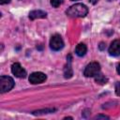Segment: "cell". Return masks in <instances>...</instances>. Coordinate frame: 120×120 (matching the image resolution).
I'll use <instances>...</instances> for the list:
<instances>
[{
    "label": "cell",
    "mask_w": 120,
    "mask_h": 120,
    "mask_svg": "<svg viewBox=\"0 0 120 120\" xmlns=\"http://www.w3.org/2000/svg\"><path fill=\"white\" fill-rule=\"evenodd\" d=\"M67 15L72 18H80V17H84L88 13V8L85 5L83 4H75L71 6L70 8H68L66 11Z\"/></svg>",
    "instance_id": "obj_1"
},
{
    "label": "cell",
    "mask_w": 120,
    "mask_h": 120,
    "mask_svg": "<svg viewBox=\"0 0 120 120\" xmlns=\"http://www.w3.org/2000/svg\"><path fill=\"white\" fill-rule=\"evenodd\" d=\"M14 86V81L9 76H1L0 77V92L6 93L11 90Z\"/></svg>",
    "instance_id": "obj_2"
},
{
    "label": "cell",
    "mask_w": 120,
    "mask_h": 120,
    "mask_svg": "<svg viewBox=\"0 0 120 120\" xmlns=\"http://www.w3.org/2000/svg\"><path fill=\"white\" fill-rule=\"evenodd\" d=\"M100 71V65L98 62H92L88 64L83 71L85 77H95Z\"/></svg>",
    "instance_id": "obj_3"
},
{
    "label": "cell",
    "mask_w": 120,
    "mask_h": 120,
    "mask_svg": "<svg viewBox=\"0 0 120 120\" xmlns=\"http://www.w3.org/2000/svg\"><path fill=\"white\" fill-rule=\"evenodd\" d=\"M50 47L52 51H59L64 47V41L60 35H54L51 38Z\"/></svg>",
    "instance_id": "obj_4"
},
{
    "label": "cell",
    "mask_w": 120,
    "mask_h": 120,
    "mask_svg": "<svg viewBox=\"0 0 120 120\" xmlns=\"http://www.w3.org/2000/svg\"><path fill=\"white\" fill-rule=\"evenodd\" d=\"M47 79V76L43 73V72H33L32 74H30L28 80L31 83L33 84H37V83H41L43 82L45 80Z\"/></svg>",
    "instance_id": "obj_5"
},
{
    "label": "cell",
    "mask_w": 120,
    "mask_h": 120,
    "mask_svg": "<svg viewBox=\"0 0 120 120\" xmlns=\"http://www.w3.org/2000/svg\"><path fill=\"white\" fill-rule=\"evenodd\" d=\"M11 72L13 73V75H15L18 78H24L26 76L25 69L19 63H14L11 66Z\"/></svg>",
    "instance_id": "obj_6"
},
{
    "label": "cell",
    "mask_w": 120,
    "mask_h": 120,
    "mask_svg": "<svg viewBox=\"0 0 120 120\" xmlns=\"http://www.w3.org/2000/svg\"><path fill=\"white\" fill-rule=\"evenodd\" d=\"M109 53L112 56H119L120 55V40L115 39L112 42L109 48Z\"/></svg>",
    "instance_id": "obj_7"
},
{
    "label": "cell",
    "mask_w": 120,
    "mask_h": 120,
    "mask_svg": "<svg viewBox=\"0 0 120 120\" xmlns=\"http://www.w3.org/2000/svg\"><path fill=\"white\" fill-rule=\"evenodd\" d=\"M47 14L46 12L42 11V10H33L29 13V18L31 20H35V19H41V18H46Z\"/></svg>",
    "instance_id": "obj_8"
},
{
    "label": "cell",
    "mask_w": 120,
    "mask_h": 120,
    "mask_svg": "<svg viewBox=\"0 0 120 120\" xmlns=\"http://www.w3.org/2000/svg\"><path fill=\"white\" fill-rule=\"evenodd\" d=\"M87 52V47L85 44L83 43H80L76 46V49H75V52L78 56H83Z\"/></svg>",
    "instance_id": "obj_9"
},
{
    "label": "cell",
    "mask_w": 120,
    "mask_h": 120,
    "mask_svg": "<svg viewBox=\"0 0 120 120\" xmlns=\"http://www.w3.org/2000/svg\"><path fill=\"white\" fill-rule=\"evenodd\" d=\"M70 62H71V60H70V55H68V65H67V66L65 67V68H64V76H65V78H67V79L71 78V77H72V74H73L72 68H71V66H70Z\"/></svg>",
    "instance_id": "obj_10"
},
{
    "label": "cell",
    "mask_w": 120,
    "mask_h": 120,
    "mask_svg": "<svg viewBox=\"0 0 120 120\" xmlns=\"http://www.w3.org/2000/svg\"><path fill=\"white\" fill-rule=\"evenodd\" d=\"M95 81L98 82V83H99V84H105V83H107V82H108V79L105 77V76H103L102 74H98V75H96L95 76Z\"/></svg>",
    "instance_id": "obj_11"
},
{
    "label": "cell",
    "mask_w": 120,
    "mask_h": 120,
    "mask_svg": "<svg viewBox=\"0 0 120 120\" xmlns=\"http://www.w3.org/2000/svg\"><path fill=\"white\" fill-rule=\"evenodd\" d=\"M54 111H55V109H53V108L44 109V110H38V111H35V112H33V114H44V113H51V112H53Z\"/></svg>",
    "instance_id": "obj_12"
},
{
    "label": "cell",
    "mask_w": 120,
    "mask_h": 120,
    "mask_svg": "<svg viewBox=\"0 0 120 120\" xmlns=\"http://www.w3.org/2000/svg\"><path fill=\"white\" fill-rule=\"evenodd\" d=\"M63 2H64V0H51V5L53 8H58Z\"/></svg>",
    "instance_id": "obj_13"
},
{
    "label": "cell",
    "mask_w": 120,
    "mask_h": 120,
    "mask_svg": "<svg viewBox=\"0 0 120 120\" xmlns=\"http://www.w3.org/2000/svg\"><path fill=\"white\" fill-rule=\"evenodd\" d=\"M115 93L117 96L120 97V82H116V84H115Z\"/></svg>",
    "instance_id": "obj_14"
},
{
    "label": "cell",
    "mask_w": 120,
    "mask_h": 120,
    "mask_svg": "<svg viewBox=\"0 0 120 120\" xmlns=\"http://www.w3.org/2000/svg\"><path fill=\"white\" fill-rule=\"evenodd\" d=\"M95 118H96V119H99V118H103V119H109V117H108V116H106V115H97Z\"/></svg>",
    "instance_id": "obj_15"
},
{
    "label": "cell",
    "mask_w": 120,
    "mask_h": 120,
    "mask_svg": "<svg viewBox=\"0 0 120 120\" xmlns=\"http://www.w3.org/2000/svg\"><path fill=\"white\" fill-rule=\"evenodd\" d=\"M10 2V0H1L0 1V3L2 4V5H4V4H8V3H9Z\"/></svg>",
    "instance_id": "obj_16"
},
{
    "label": "cell",
    "mask_w": 120,
    "mask_h": 120,
    "mask_svg": "<svg viewBox=\"0 0 120 120\" xmlns=\"http://www.w3.org/2000/svg\"><path fill=\"white\" fill-rule=\"evenodd\" d=\"M104 47H105L104 43H100V45H99V49H100V50H103V49H104Z\"/></svg>",
    "instance_id": "obj_17"
},
{
    "label": "cell",
    "mask_w": 120,
    "mask_h": 120,
    "mask_svg": "<svg viewBox=\"0 0 120 120\" xmlns=\"http://www.w3.org/2000/svg\"><path fill=\"white\" fill-rule=\"evenodd\" d=\"M98 1V0H89V2H90V3H92L93 5H95V4H96Z\"/></svg>",
    "instance_id": "obj_18"
},
{
    "label": "cell",
    "mask_w": 120,
    "mask_h": 120,
    "mask_svg": "<svg viewBox=\"0 0 120 120\" xmlns=\"http://www.w3.org/2000/svg\"><path fill=\"white\" fill-rule=\"evenodd\" d=\"M116 70H117V72H118V74L120 75V64L117 66V68H116Z\"/></svg>",
    "instance_id": "obj_19"
},
{
    "label": "cell",
    "mask_w": 120,
    "mask_h": 120,
    "mask_svg": "<svg viewBox=\"0 0 120 120\" xmlns=\"http://www.w3.org/2000/svg\"><path fill=\"white\" fill-rule=\"evenodd\" d=\"M71 1H76V0H71Z\"/></svg>",
    "instance_id": "obj_20"
}]
</instances>
